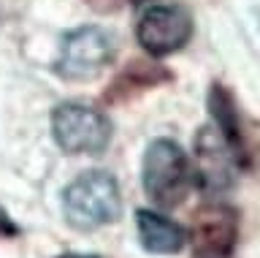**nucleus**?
Segmentation results:
<instances>
[{
    "label": "nucleus",
    "instance_id": "1",
    "mask_svg": "<svg viewBox=\"0 0 260 258\" xmlns=\"http://www.w3.org/2000/svg\"><path fill=\"white\" fill-rule=\"evenodd\" d=\"M62 212L73 228L95 231L122 217L119 182L109 171H84L62 190Z\"/></svg>",
    "mask_w": 260,
    "mask_h": 258
},
{
    "label": "nucleus",
    "instance_id": "2",
    "mask_svg": "<svg viewBox=\"0 0 260 258\" xmlns=\"http://www.w3.org/2000/svg\"><path fill=\"white\" fill-rule=\"evenodd\" d=\"M144 190L157 207H179L195 185L192 163L174 139H154L144 152Z\"/></svg>",
    "mask_w": 260,
    "mask_h": 258
},
{
    "label": "nucleus",
    "instance_id": "3",
    "mask_svg": "<svg viewBox=\"0 0 260 258\" xmlns=\"http://www.w3.org/2000/svg\"><path fill=\"white\" fill-rule=\"evenodd\" d=\"M52 136L68 155H101L111 141V123L98 109L60 103L52 111Z\"/></svg>",
    "mask_w": 260,
    "mask_h": 258
},
{
    "label": "nucleus",
    "instance_id": "4",
    "mask_svg": "<svg viewBox=\"0 0 260 258\" xmlns=\"http://www.w3.org/2000/svg\"><path fill=\"white\" fill-rule=\"evenodd\" d=\"M114 60V38L98 25H84L71 30L62 38L60 58L54 63L57 76L68 82H89L101 76Z\"/></svg>",
    "mask_w": 260,
    "mask_h": 258
},
{
    "label": "nucleus",
    "instance_id": "5",
    "mask_svg": "<svg viewBox=\"0 0 260 258\" xmlns=\"http://www.w3.org/2000/svg\"><path fill=\"white\" fill-rule=\"evenodd\" d=\"M209 114L211 123L219 128V133L225 136V141L231 144L236 160H239L241 171H252L257 166V155H260V144H257V133L255 125L247 120V114L241 111L236 95L228 90L225 84L214 82L209 90Z\"/></svg>",
    "mask_w": 260,
    "mask_h": 258
},
{
    "label": "nucleus",
    "instance_id": "6",
    "mask_svg": "<svg viewBox=\"0 0 260 258\" xmlns=\"http://www.w3.org/2000/svg\"><path fill=\"white\" fill-rule=\"evenodd\" d=\"M192 152H195V163H192V174L195 182L201 185L211 196L231 190L236 182V171H239V160H236L231 144L225 141V136L219 133V128L203 125L195 133L192 141Z\"/></svg>",
    "mask_w": 260,
    "mask_h": 258
},
{
    "label": "nucleus",
    "instance_id": "7",
    "mask_svg": "<svg viewBox=\"0 0 260 258\" xmlns=\"http://www.w3.org/2000/svg\"><path fill=\"white\" fill-rule=\"evenodd\" d=\"M136 38L152 58H166L192 38V17L182 6H152L138 19Z\"/></svg>",
    "mask_w": 260,
    "mask_h": 258
},
{
    "label": "nucleus",
    "instance_id": "8",
    "mask_svg": "<svg viewBox=\"0 0 260 258\" xmlns=\"http://www.w3.org/2000/svg\"><path fill=\"white\" fill-rule=\"evenodd\" d=\"M239 212L228 204L203 207L192 220V258H231L239 245Z\"/></svg>",
    "mask_w": 260,
    "mask_h": 258
},
{
    "label": "nucleus",
    "instance_id": "9",
    "mask_svg": "<svg viewBox=\"0 0 260 258\" xmlns=\"http://www.w3.org/2000/svg\"><path fill=\"white\" fill-rule=\"evenodd\" d=\"M171 79H174V74H171L166 66H160V63L133 60L114 76L109 90L103 93V101L109 103V106H117V103H125L130 98H136L138 93L154 90V87L171 82Z\"/></svg>",
    "mask_w": 260,
    "mask_h": 258
},
{
    "label": "nucleus",
    "instance_id": "10",
    "mask_svg": "<svg viewBox=\"0 0 260 258\" xmlns=\"http://www.w3.org/2000/svg\"><path fill=\"white\" fill-rule=\"evenodd\" d=\"M136 228H138L141 247L152 255H174L187 242V234L182 225L174 223L166 215H160V212H152V209H138Z\"/></svg>",
    "mask_w": 260,
    "mask_h": 258
},
{
    "label": "nucleus",
    "instance_id": "11",
    "mask_svg": "<svg viewBox=\"0 0 260 258\" xmlns=\"http://www.w3.org/2000/svg\"><path fill=\"white\" fill-rule=\"evenodd\" d=\"M19 237V225L14 223V217L0 207V239H14Z\"/></svg>",
    "mask_w": 260,
    "mask_h": 258
},
{
    "label": "nucleus",
    "instance_id": "12",
    "mask_svg": "<svg viewBox=\"0 0 260 258\" xmlns=\"http://www.w3.org/2000/svg\"><path fill=\"white\" fill-rule=\"evenodd\" d=\"M89 6H92V9H98V11H117L122 3H125V0H87Z\"/></svg>",
    "mask_w": 260,
    "mask_h": 258
},
{
    "label": "nucleus",
    "instance_id": "13",
    "mask_svg": "<svg viewBox=\"0 0 260 258\" xmlns=\"http://www.w3.org/2000/svg\"><path fill=\"white\" fill-rule=\"evenodd\" d=\"M57 258H101V255H98V253H62Z\"/></svg>",
    "mask_w": 260,
    "mask_h": 258
},
{
    "label": "nucleus",
    "instance_id": "14",
    "mask_svg": "<svg viewBox=\"0 0 260 258\" xmlns=\"http://www.w3.org/2000/svg\"><path fill=\"white\" fill-rule=\"evenodd\" d=\"M133 6H144V3H149V0H130Z\"/></svg>",
    "mask_w": 260,
    "mask_h": 258
}]
</instances>
